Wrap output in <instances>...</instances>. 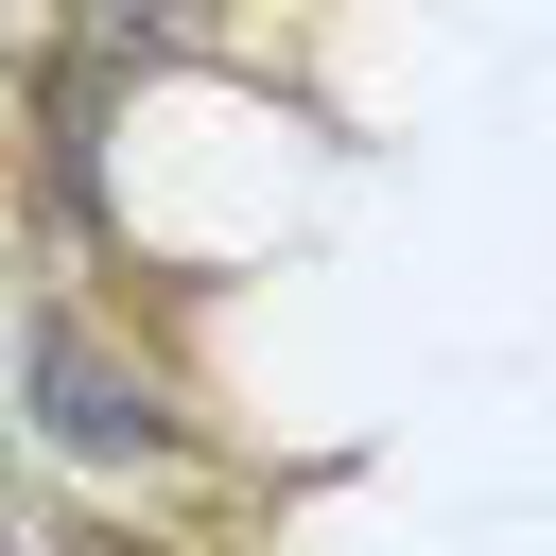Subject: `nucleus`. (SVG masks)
I'll use <instances>...</instances> for the list:
<instances>
[{
  "label": "nucleus",
  "mask_w": 556,
  "mask_h": 556,
  "mask_svg": "<svg viewBox=\"0 0 556 556\" xmlns=\"http://www.w3.org/2000/svg\"><path fill=\"white\" fill-rule=\"evenodd\" d=\"M0 556H35V539H17V521H0Z\"/></svg>",
  "instance_id": "7ed1b4c3"
},
{
  "label": "nucleus",
  "mask_w": 556,
  "mask_h": 556,
  "mask_svg": "<svg viewBox=\"0 0 556 556\" xmlns=\"http://www.w3.org/2000/svg\"><path fill=\"white\" fill-rule=\"evenodd\" d=\"M208 35V0H70V52H104V70H174Z\"/></svg>",
  "instance_id": "f03ea898"
},
{
  "label": "nucleus",
  "mask_w": 556,
  "mask_h": 556,
  "mask_svg": "<svg viewBox=\"0 0 556 556\" xmlns=\"http://www.w3.org/2000/svg\"><path fill=\"white\" fill-rule=\"evenodd\" d=\"M17 400H35V434H52L70 469H174V452H191L174 382H156V365H122L87 313H35V330H17Z\"/></svg>",
  "instance_id": "f257e3e1"
}]
</instances>
